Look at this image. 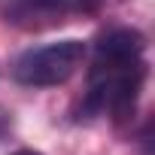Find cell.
<instances>
[{
  "instance_id": "cell-2",
  "label": "cell",
  "mask_w": 155,
  "mask_h": 155,
  "mask_svg": "<svg viewBox=\"0 0 155 155\" xmlns=\"http://www.w3.org/2000/svg\"><path fill=\"white\" fill-rule=\"evenodd\" d=\"M85 61V43L82 40H58L49 46L28 49L12 64V79L28 88H52L67 82Z\"/></svg>"
},
{
  "instance_id": "cell-5",
  "label": "cell",
  "mask_w": 155,
  "mask_h": 155,
  "mask_svg": "<svg viewBox=\"0 0 155 155\" xmlns=\"http://www.w3.org/2000/svg\"><path fill=\"white\" fill-rule=\"evenodd\" d=\"M12 155H40V152H34V149H18V152H12Z\"/></svg>"
},
{
  "instance_id": "cell-3",
  "label": "cell",
  "mask_w": 155,
  "mask_h": 155,
  "mask_svg": "<svg viewBox=\"0 0 155 155\" xmlns=\"http://www.w3.org/2000/svg\"><path fill=\"white\" fill-rule=\"evenodd\" d=\"M79 3L76 0H0V15L21 31H46L64 25Z\"/></svg>"
},
{
  "instance_id": "cell-1",
  "label": "cell",
  "mask_w": 155,
  "mask_h": 155,
  "mask_svg": "<svg viewBox=\"0 0 155 155\" xmlns=\"http://www.w3.org/2000/svg\"><path fill=\"white\" fill-rule=\"evenodd\" d=\"M146 82V40L131 28H113L94 43L82 116H110L128 122Z\"/></svg>"
},
{
  "instance_id": "cell-4",
  "label": "cell",
  "mask_w": 155,
  "mask_h": 155,
  "mask_svg": "<svg viewBox=\"0 0 155 155\" xmlns=\"http://www.w3.org/2000/svg\"><path fill=\"white\" fill-rule=\"evenodd\" d=\"M9 131V119H6V113L0 110V140H3V134Z\"/></svg>"
}]
</instances>
